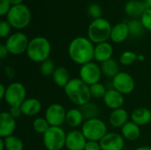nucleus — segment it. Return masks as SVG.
I'll return each instance as SVG.
<instances>
[{"label": "nucleus", "mask_w": 151, "mask_h": 150, "mask_svg": "<svg viewBox=\"0 0 151 150\" xmlns=\"http://www.w3.org/2000/svg\"><path fill=\"white\" fill-rule=\"evenodd\" d=\"M134 150H151V147H149V146H141V147L136 148Z\"/></svg>", "instance_id": "nucleus-44"}, {"label": "nucleus", "mask_w": 151, "mask_h": 150, "mask_svg": "<svg viewBox=\"0 0 151 150\" xmlns=\"http://www.w3.org/2000/svg\"><path fill=\"white\" fill-rule=\"evenodd\" d=\"M111 25L104 18L93 19L88 27V38L96 44L107 42L111 38Z\"/></svg>", "instance_id": "nucleus-4"}, {"label": "nucleus", "mask_w": 151, "mask_h": 150, "mask_svg": "<svg viewBox=\"0 0 151 150\" xmlns=\"http://www.w3.org/2000/svg\"><path fill=\"white\" fill-rule=\"evenodd\" d=\"M130 118L139 126H146L151 122V111L146 107H138L132 111Z\"/></svg>", "instance_id": "nucleus-20"}, {"label": "nucleus", "mask_w": 151, "mask_h": 150, "mask_svg": "<svg viewBox=\"0 0 151 150\" xmlns=\"http://www.w3.org/2000/svg\"><path fill=\"white\" fill-rule=\"evenodd\" d=\"M147 6L144 0H130L125 5L126 13L132 18L142 17L143 12L146 11Z\"/></svg>", "instance_id": "nucleus-22"}, {"label": "nucleus", "mask_w": 151, "mask_h": 150, "mask_svg": "<svg viewBox=\"0 0 151 150\" xmlns=\"http://www.w3.org/2000/svg\"><path fill=\"white\" fill-rule=\"evenodd\" d=\"M129 114L124 108L111 111L109 116V123L114 128H122L129 120Z\"/></svg>", "instance_id": "nucleus-18"}, {"label": "nucleus", "mask_w": 151, "mask_h": 150, "mask_svg": "<svg viewBox=\"0 0 151 150\" xmlns=\"http://www.w3.org/2000/svg\"><path fill=\"white\" fill-rule=\"evenodd\" d=\"M102 150H123L125 139L118 133H108L100 141Z\"/></svg>", "instance_id": "nucleus-13"}, {"label": "nucleus", "mask_w": 151, "mask_h": 150, "mask_svg": "<svg viewBox=\"0 0 151 150\" xmlns=\"http://www.w3.org/2000/svg\"><path fill=\"white\" fill-rule=\"evenodd\" d=\"M29 41L27 36L22 32H15L12 34L5 41L4 45L12 55H20L27 52Z\"/></svg>", "instance_id": "nucleus-9"}, {"label": "nucleus", "mask_w": 151, "mask_h": 150, "mask_svg": "<svg viewBox=\"0 0 151 150\" xmlns=\"http://www.w3.org/2000/svg\"><path fill=\"white\" fill-rule=\"evenodd\" d=\"M112 88L116 89L122 95H129L135 88V81L133 76L126 72H120L112 79Z\"/></svg>", "instance_id": "nucleus-11"}, {"label": "nucleus", "mask_w": 151, "mask_h": 150, "mask_svg": "<svg viewBox=\"0 0 151 150\" xmlns=\"http://www.w3.org/2000/svg\"><path fill=\"white\" fill-rule=\"evenodd\" d=\"M143 59H144V57L143 56L138 55V60H143Z\"/></svg>", "instance_id": "nucleus-47"}, {"label": "nucleus", "mask_w": 151, "mask_h": 150, "mask_svg": "<svg viewBox=\"0 0 151 150\" xmlns=\"http://www.w3.org/2000/svg\"><path fill=\"white\" fill-rule=\"evenodd\" d=\"M66 111L60 103H52L45 111L44 118L50 126H61L65 122Z\"/></svg>", "instance_id": "nucleus-12"}, {"label": "nucleus", "mask_w": 151, "mask_h": 150, "mask_svg": "<svg viewBox=\"0 0 151 150\" xmlns=\"http://www.w3.org/2000/svg\"><path fill=\"white\" fill-rule=\"evenodd\" d=\"M66 133L61 126H50L42 135V142L47 150H62L65 148Z\"/></svg>", "instance_id": "nucleus-7"}, {"label": "nucleus", "mask_w": 151, "mask_h": 150, "mask_svg": "<svg viewBox=\"0 0 151 150\" xmlns=\"http://www.w3.org/2000/svg\"><path fill=\"white\" fill-rule=\"evenodd\" d=\"M129 35L130 34L127 23L119 22L112 27L110 39L114 43H122L127 39Z\"/></svg>", "instance_id": "nucleus-19"}, {"label": "nucleus", "mask_w": 151, "mask_h": 150, "mask_svg": "<svg viewBox=\"0 0 151 150\" xmlns=\"http://www.w3.org/2000/svg\"><path fill=\"white\" fill-rule=\"evenodd\" d=\"M27 99V89L20 82H12L7 86L4 102L10 107H20Z\"/></svg>", "instance_id": "nucleus-8"}, {"label": "nucleus", "mask_w": 151, "mask_h": 150, "mask_svg": "<svg viewBox=\"0 0 151 150\" xmlns=\"http://www.w3.org/2000/svg\"><path fill=\"white\" fill-rule=\"evenodd\" d=\"M141 127L132 121H128L121 128V135L125 140H127L129 141H134L138 140L141 136Z\"/></svg>", "instance_id": "nucleus-24"}, {"label": "nucleus", "mask_w": 151, "mask_h": 150, "mask_svg": "<svg viewBox=\"0 0 151 150\" xmlns=\"http://www.w3.org/2000/svg\"><path fill=\"white\" fill-rule=\"evenodd\" d=\"M89 88H90L91 96L94 98H96V99H101V98L103 99L107 92L105 86L101 82H98L92 86H89Z\"/></svg>", "instance_id": "nucleus-31"}, {"label": "nucleus", "mask_w": 151, "mask_h": 150, "mask_svg": "<svg viewBox=\"0 0 151 150\" xmlns=\"http://www.w3.org/2000/svg\"><path fill=\"white\" fill-rule=\"evenodd\" d=\"M84 116L81 111V109L78 108H73L67 111L66 117H65V123L68 126L72 128H77L83 125L84 121Z\"/></svg>", "instance_id": "nucleus-23"}, {"label": "nucleus", "mask_w": 151, "mask_h": 150, "mask_svg": "<svg viewBox=\"0 0 151 150\" xmlns=\"http://www.w3.org/2000/svg\"><path fill=\"white\" fill-rule=\"evenodd\" d=\"M67 51L70 59L81 66L94 59L95 46L88 37L78 36L71 41Z\"/></svg>", "instance_id": "nucleus-1"}, {"label": "nucleus", "mask_w": 151, "mask_h": 150, "mask_svg": "<svg viewBox=\"0 0 151 150\" xmlns=\"http://www.w3.org/2000/svg\"><path fill=\"white\" fill-rule=\"evenodd\" d=\"M80 109H81V112H82V114L84 116L85 120L96 118L98 114H99L98 107L95 103H93L91 102H89L87 104L81 106Z\"/></svg>", "instance_id": "nucleus-28"}, {"label": "nucleus", "mask_w": 151, "mask_h": 150, "mask_svg": "<svg viewBox=\"0 0 151 150\" xmlns=\"http://www.w3.org/2000/svg\"><path fill=\"white\" fill-rule=\"evenodd\" d=\"M144 2H145V4H146L147 8L151 9V0H144Z\"/></svg>", "instance_id": "nucleus-46"}, {"label": "nucleus", "mask_w": 151, "mask_h": 150, "mask_svg": "<svg viewBox=\"0 0 151 150\" xmlns=\"http://www.w3.org/2000/svg\"><path fill=\"white\" fill-rule=\"evenodd\" d=\"M12 5H17V4H23L24 0H9Z\"/></svg>", "instance_id": "nucleus-43"}, {"label": "nucleus", "mask_w": 151, "mask_h": 150, "mask_svg": "<svg viewBox=\"0 0 151 150\" xmlns=\"http://www.w3.org/2000/svg\"><path fill=\"white\" fill-rule=\"evenodd\" d=\"M20 109L22 111V115L27 117H34L41 111L42 103L38 99L29 97L23 102V103L20 105Z\"/></svg>", "instance_id": "nucleus-21"}, {"label": "nucleus", "mask_w": 151, "mask_h": 150, "mask_svg": "<svg viewBox=\"0 0 151 150\" xmlns=\"http://www.w3.org/2000/svg\"><path fill=\"white\" fill-rule=\"evenodd\" d=\"M30 9L24 4L12 5L9 12L6 14V20L15 29L26 28L31 21Z\"/></svg>", "instance_id": "nucleus-5"}, {"label": "nucleus", "mask_w": 151, "mask_h": 150, "mask_svg": "<svg viewBox=\"0 0 151 150\" xmlns=\"http://www.w3.org/2000/svg\"><path fill=\"white\" fill-rule=\"evenodd\" d=\"M16 130V119L9 113V111H2L0 113V136L5 139L13 135Z\"/></svg>", "instance_id": "nucleus-15"}, {"label": "nucleus", "mask_w": 151, "mask_h": 150, "mask_svg": "<svg viewBox=\"0 0 151 150\" xmlns=\"http://www.w3.org/2000/svg\"><path fill=\"white\" fill-rule=\"evenodd\" d=\"M52 80L58 87L64 88L71 80L68 70L64 66L57 67L54 73L52 74Z\"/></svg>", "instance_id": "nucleus-25"}, {"label": "nucleus", "mask_w": 151, "mask_h": 150, "mask_svg": "<svg viewBox=\"0 0 151 150\" xmlns=\"http://www.w3.org/2000/svg\"><path fill=\"white\" fill-rule=\"evenodd\" d=\"M87 141L82 132L74 129L66 133L65 148L68 150H84Z\"/></svg>", "instance_id": "nucleus-14"}, {"label": "nucleus", "mask_w": 151, "mask_h": 150, "mask_svg": "<svg viewBox=\"0 0 151 150\" xmlns=\"http://www.w3.org/2000/svg\"><path fill=\"white\" fill-rule=\"evenodd\" d=\"M103 101L104 103L106 105V107L113 111L122 108L125 103V98H124V95H122L121 93H119L114 88H111L107 90L104 97L103 98Z\"/></svg>", "instance_id": "nucleus-16"}, {"label": "nucleus", "mask_w": 151, "mask_h": 150, "mask_svg": "<svg viewBox=\"0 0 151 150\" xmlns=\"http://www.w3.org/2000/svg\"><path fill=\"white\" fill-rule=\"evenodd\" d=\"M84 150H102L99 141H88L87 144L85 146Z\"/></svg>", "instance_id": "nucleus-38"}, {"label": "nucleus", "mask_w": 151, "mask_h": 150, "mask_svg": "<svg viewBox=\"0 0 151 150\" xmlns=\"http://www.w3.org/2000/svg\"><path fill=\"white\" fill-rule=\"evenodd\" d=\"M56 68L57 67L55 65V63L50 58L40 64V72L44 76H52Z\"/></svg>", "instance_id": "nucleus-33"}, {"label": "nucleus", "mask_w": 151, "mask_h": 150, "mask_svg": "<svg viewBox=\"0 0 151 150\" xmlns=\"http://www.w3.org/2000/svg\"><path fill=\"white\" fill-rule=\"evenodd\" d=\"M113 56V47L108 42H101L95 46L94 59L99 63H104L109 59H111Z\"/></svg>", "instance_id": "nucleus-17"}, {"label": "nucleus", "mask_w": 151, "mask_h": 150, "mask_svg": "<svg viewBox=\"0 0 151 150\" xmlns=\"http://www.w3.org/2000/svg\"><path fill=\"white\" fill-rule=\"evenodd\" d=\"M4 75L9 80H12L15 76V70L11 66H4Z\"/></svg>", "instance_id": "nucleus-40"}, {"label": "nucleus", "mask_w": 151, "mask_h": 150, "mask_svg": "<svg viewBox=\"0 0 151 150\" xmlns=\"http://www.w3.org/2000/svg\"><path fill=\"white\" fill-rule=\"evenodd\" d=\"M136 60H138V55L132 50L124 51L119 57V62L123 65H131Z\"/></svg>", "instance_id": "nucleus-32"}, {"label": "nucleus", "mask_w": 151, "mask_h": 150, "mask_svg": "<svg viewBox=\"0 0 151 150\" xmlns=\"http://www.w3.org/2000/svg\"><path fill=\"white\" fill-rule=\"evenodd\" d=\"M8 54H10V53H9L6 46L4 44H0V58L4 59L8 56Z\"/></svg>", "instance_id": "nucleus-41"}, {"label": "nucleus", "mask_w": 151, "mask_h": 150, "mask_svg": "<svg viewBox=\"0 0 151 150\" xmlns=\"http://www.w3.org/2000/svg\"><path fill=\"white\" fill-rule=\"evenodd\" d=\"M102 74L103 73L101 66H99L95 62H89L81 66L79 78L87 85L92 86L96 83L100 82Z\"/></svg>", "instance_id": "nucleus-10"}, {"label": "nucleus", "mask_w": 151, "mask_h": 150, "mask_svg": "<svg viewBox=\"0 0 151 150\" xmlns=\"http://www.w3.org/2000/svg\"><path fill=\"white\" fill-rule=\"evenodd\" d=\"M32 126H33V129H34V131L35 133H37L39 134H42V135H43L49 130V128L50 127V126L48 123V121L46 120V118H42V117L36 118L33 121Z\"/></svg>", "instance_id": "nucleus-30"}, {"label": "nucleus", "mask_w": 151, "mask_h": 150, "mask_svg": "<svg viewBox=\"0 0 151 150\" xmlns=\"http://www.w3.org/2000/svg\"><path fill=\"white\" fill-rule=\"evenodd\" d=\"M101 70H102V73L110 79H113L115 76H117L120 72L119 65L113 58L109 59V60L102 63L101 64Z\"/></svg>", "instance_id": "nucleus-26"}, {"label": "nucleus", "mask_w": 151, "mask_h": 150, "mask_svg": "<svg viewBox=\"0 0 151 150\" xmlns=\"http://www.w3.org/2000/svg\"><path fill=\"white\" fill-rule=\"evenodd\" d=\"M81 131L87 141H100L108 133L106 124L98 118L85 120Z\"/></svg>", "instance_id": "nucleus-6"}, {"label": "nucleus", "mask_w": 151, "mask_h": 150, "mask_svg": "<svg viewBox=\"0 0 151 150\" xmlns=\"http://www.w3.org/2000/svg\"><path fill=\"white\" fill-rule=\"evenodd\" d=\"M9 113H10L15 119H16V118H19L22 115V111H21L20 107H10Z\"/></svg>", "instance_id": "nucleus-39"}, {"label": "nucleus", "mask_w": 151, "mask_h": 150, "mask_svg": "<svg viewBox=\"0 0 151 150\" xmlns=\"http://www.w3.org/2000/svg\"><path fill=\"white\" fill-rule=\"evenodd\" d=\"M128 28H129V34L133 37H140L144 33V27L141 20L137 19H133L130 21L127 22Z\"/></svg>", "instance_id": "nucleus-27"}, {"label": "nucleus", "mask_w": 151, "mask_h": 150, "mask_svg": "<svg viewBox=\"0 0 151 150\" xmlns=\"http://www.w3.org/2000/svg\"><path fill=\"white\" fill-rule=\"evenodd\" d=\"M66 97L76 106L81 107L91 100L89 86L80 78H73L64 88Z\"/></svg>", "instance_id": "nucleus-2"}, {"label": "nucleus", "mask_w": 151, "mask_h": 150, "mask_svg": "<svg viewBox=\"0 0 151 150\" xmlns=\"http://www.w3.org/2000/svg\"><path fill=\"white\" fill-rule=\"evenodd\" d=\"M12 4L9 0H0V15H6L10 9L12 8Z\"/></svg>", "instance_id": "nucleus-37"}, {"label": "nucleus", "mask_w": 151, "mask_h": 150, "mask_svg": "<svg viewBox=\"0 0 151 150\" xmlns=\"http://www.w3.org/2000/svg\"><path fill=\"white\" fill-rule=\"evenodd\" d=\"M102 8L98 4L93 3L88 7V14L89 17L93 18V19L102 18Z\"/></svg>", "instance_id": "nucleus-34"}, {"label": "nucleus", "mask_w": 151, "mask_h": 150, "mask_svg": "<svg viewBox=\"0 0 151 150\" xmlns=\"http://www.w3.org/2000/svg\"><path fill=\"white\" fill-rule=\"evenodd\" d=\"M12 26L9 24L7 20H2L0 22V37L1 38H8L12 34Z\"/></svg>", "instance_id": "nucleus-35"}, {"label": "nucleus", "mask_w": 151, "mask_h": 150, "mask_svg": "<svg viewBox=\"0 0 151 150\" xmlns=\"http://www.w3.org/2000/svg\"><path fill=\"white\" fill-rule=\"evenodd\" d=\"M6 88H7V87H5L4 84H0V98L2 100L4 99V96L6 94Z\"/></svg>", "instance_id": "nucleus-42"}, {"label": "nucleus", "mask_w": 151, "mask_h": 150, "mask_svg": "<svg viewBox=\"0 0 151 150\" xmlns=\"http://www.w3.org/2000/svg\"><path fill=\"white\" fill-rule=\"evenodd\" d=\"M51 45L50 41L43 36H35L29 41L27 50L28 58L35 63H42L50 58Z\"/></svg>", "instance_id": "nucleus-3"}, {"label": "nucleus", "mask_w": 151, "mask_h": 150, "mask_svg": "<svg viewBox=\"0 0 151 150\" xmlns=\"http://www.w3.org/2000/svg\"><path fill=\"white\" fill-rule=\"evenodd\" d=\"M5 150H23L24 149V143L20 138L15 135L9 136L4 139Z\"/></svg>", "instance_id": "nucleus-29"}, {"label": "nucleus", "mask_w": 151, "mask_h": 150, "mask_svg": "<svg viewBox=\"0 0 151 150\" xmlns=\"http://www.w3.org/2000/svg\"><path fill=\"white\" fill-rule=\"evenodd\" d=\"M0 150H5L4 141V139H2V138H1V140H0Z\"/></svg>", "instance_id": "nucleus-45"}, {"label": "nucleus", "mask_w": 151, "mask_h": 150, "mask_svg": "<svg viewBox=\"0 0 151 150\" xmlns=\"http://www.w3.org/2000/svg\"><path fill=\"white\" fill-rule=\"evenodd\" d=\"M141 21L146 30L151 31V9H146V11L141 17Z\"/></svg>", "instance_id": "nucleus-36"}]
</instances>
